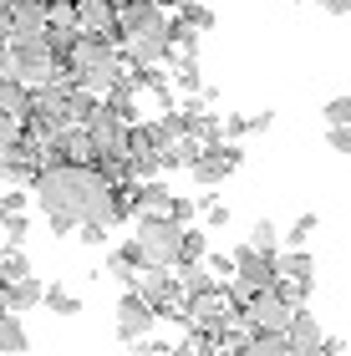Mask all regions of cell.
Masks as SVG:
<instances>
[{
	"label": "cell",
	"instance_id": "5b68a950",
	"mask_svg": "<svg viewBox=\"0 0 351 356\" xmlns=\"http://www.w3.org/2000/svg\"><path fill=\"white\" fill-rule=\"evenodd\" d=\"M138 245L148 254V265H179V245H183V224L168 214H138Z\"/></svg>",
	"mask_w": 351,
	"mask_h": 356
},
{
	"label": "cell",
	"instance_id": "ac0fdd59",
	"mask_svg": "<svg viewBox=\"0 0 351 356\" xmlns=\"http://www.w3.org/2000/svg\"><path fill=\"white\" fill-rule=\"evenodd\" d=\"M46 41H51L56 61H67V56H72V46L82 41V31H76V21H46Z\"/></svg>",
	"mask_w": 351,
	"mask_h": 356
},
{
	"label": "cell",
	"instance_id": "ba28073f",
	"mask_svg": "<svg viewBox=\"0 0 351 356\" xmlns=\"http://www.w3.org/2000/svg\"><path fill=\"white\" fill-rule=\"evenodd\" d=\"M133 290L153 305L158 316H163L168 305L179 300V275H173V265H142V270H138V280H133Z\"/></svg>",
	"mask_w": 351,
	"mask_h": 356
},
{
	"label": "cell",
	"instance_id": "ffe728a7",
	"mask_svg": "<svg viewBox=\"0 0 351 356\" xmlns=\"http://www.w3.org/2000/svg\"><path fill=\"white\" fill-rule=\"evenodd\" d=\"M204 254H209V234L204 229H183V245H179V265H199ZM173 265V270H179Z\"/></svg>",
	"mask_w": 351,
	"mask_h": 356
},
{
	"label": "cell",
	"instance_id": "7c38bea8",
	"mask_svg": "<svg viewBox=\"0 0 351 356\" xmlns=\"http://www.w3.org/2000/svg\"><path fill=\"white\" fill-rule=\"evenodd\" d=\"M41 296H46V285L36 280V275H21V280L6 285V311L10 316H26V311H36V305H41Z\"/></svg>",
	"mask_w": 351,
	"mask_h": 356
},
{
	"label": "cell",
	"instance_id": "277c9868",
	"mask_svg": "<svg viewBox=\"0 0 351 356\" xmlns=\"http://www.w3.org/2000/svg\"><path fill=\"white\" fill-rule=\"evenodd\" d=\"M61 67H67V61H56L51 41H46V31H41V36H21V41H10V76H15V82H26V87H46Z\"/></svg>",
	"mask_w": 351,
	"mask_h": 356
},
{
	"label": "cell",
	"instance_id": "603a6c76",
	"mask_svg": "<svg viewBox=\"0 0 351 356\" xmlns=\"http://www.w3.org/2000/svg\"><path fill=\"white\" fill-rule=\"evenodd\" d=\"M179 10H183L179 21H183V26H194V31H209V26H214V10L204 6V0H183Z\"/></svg>",
	"mask_w": 351,
	"mask_h": 356
},
{
	"label": "cell",
	"instance_id": "f1b7e54d",
	"mask_svg": "<svg viewBox=\"0 0 351 356\" xmlns=\"http://www.w3.org/2000/svg\"><path fill=\"white\" fill-rule=\"evenodd\" d=\"M331 122H351V97H346V92L326 102V127H331Z\"/></svg>",
	"mask_w": 351,
	"mask_h": 356
},
{
	"label": "cell",
	"instance_id": "f35d334b",
	"mask_svg": "<svg viewBox=\"0 0 351 356\" xmlns=\"http://www.w3.org/2000/svg\"><path fill=\"white\" fill-rule=\"evenodd\" d=\"M0 36H6V10H0Z\"/></svg>",
	"mask_w": 351,
	"mask_h": 356
},
{
	"label": "cell",
	"instance_id": "74e56055",
	"mask_svg": "<svg viewBox=\"0 0 351 356\" xmlns=\"http://www.w3.org/2000/svg\"><path fill=\"white\" fill-rule=\"evenodd\" d=\"M6 285H10V280H6V275H0V311H6Z\"/></svg>",
	"mask_w": 351,
	"mask_h": 356
},
{
	"label": "cell",
	"instance_id": "f546056e",
	"mask_svg": "<svg viewBox=\"0 0 351 356\" xmlns=\"http://www.w3.org/2000/svg\"><path fill=\"white\" fill-rule=\"evenodd\" d=\"M326 143H331V148H336V153H351V122H331Z\"/></svg>",
	"mask_w": 351,
	"mask_h": 356
},
{
	"label": "cell",
	"instance_id": "484cf974",
	"mask_svg": "<svg viewBox=\"0 0 351 356\" xmlns=\"http://www.w3.org/2000/svg\"><path fill=\"white\" fill-rule=\"evenodd\" d=\"M0 229H6L15 245H21V239L31 234V219H26V209H6V214H0Z\"/></svg>",
	"mask_w": 351,
	"mask_h": 356
},
{
	"label": "cell",
	"instance_id": "6da1fadb",
	"mask_svg": "<svg viewBox=\"0 0 351 356\" xmlns=\"http://www.w3.org/2000/svg\"><path fill=\"white\" fill-rule=\"evenodd\" d=\"M31 188H36L41 214L51 219V234H72L82 219H107L113 224L117 184L97 163H46Z\"/></svg>",
	"mask_w": 351,
	"mask_h": 356
},
{
	"label": "cell",
	"instance_id": "44dd1931",
	"mask_svg": "<svg viewBox=\"0 0 351 356\" xmlns=\"http://www.w3.org/2000/svg\"><path fill=\"white\" fill-rule=\"evenodd\" d=\"M41 305H46V311H56V316H76V311H82V300H76L67 285H46Z\"/></svg>",
	"mask_w": 351,
	"mask_h": 356
},
{
	"label": "cell",
	"instance_id": "2e32d148",
	"mask_svg": "<svg viewBox=\"0 0 351 356\" xmlns=\"http://www.w3.org/2000/svg\"><path fill=\"white\" fill-rule=\"evenodd\" d=\"M0 107L15 112L21 122H26V112H31V87H26V82H15L10 72H0Z\"/></svg>",
	"mask_w": 351,
	"mask_h": 356
},
{
	"label": "cell",
	"instance_id": "836d02e7",
	"mask_svg": "<svg viewBox=\"0 0 351 356\" xmlns=\"http://www.w3.org/2000/svg\"><path fill=\"white\" fill-rule=\"evenodd\" d=\"M188 214H194V204H188V199H179V193H173V209H168V219H179V224H188Z\"/></svg>",
	"mask_w": 351,
	"mask_h": 356
},
{
	"label": "cell",
	"instance_id": "1f68e13d",
	"mask_svg": "<svg viewBox=\"0 0 351 356\" xmlns=\"http://www.w3.org/2000/svg\"><path fill=\"white\" fill-rule=\"evenodd\" d=\"M204 214H209V229H225V224H229V209L219 204V199H214L209 209H204Z\"/></svg>",
	"mask_w": 351,
	"mask_h": 356
},
{
	"label": "cell",
	"instance_id": "4dcf8cb0",
	"mask_svg": "<svg viewBox=\"0 0 351 356\" xmlns=\"http://www.w3.org/2000/svg\"><path fill=\"white\" fill-rule=\"evenodd\" d=\"M311 234H316V214H300V219L291 224V245H306Z\"/></svg>",
	"mask_w": 351,
	"mask_h": 356
},
{
	"label": "cell",
	"instance_id": "ab89813d",
	"mask_svg": "<svg viewBox=\"0 0 351 356\" xmlns=\"http://www.w3.org/2000/svg\"><path fill=\"white\" fill-rule=\"evenodd\" d=\"M346 346H351V341H346Z\"/></svg>",
	"mask_w": 351,
	"mask_h": 356
},
{
	"label": "cell",
	"instance_id": "4fadbf2b",
	"mask_svg": "<svg viewBox=\"0 0 351 356\" xmlns=\"http://www.w3.org/2000/svg\"><path fill=\"white\" fill-rule=\"evenodd\" d=\"M142 265H148V254H142L138 239H127V245H122L117 254H107V275H113V280H122V285H133Z\"/></svg>",
	"mask_w": 351,
	"mask_h": 356
},
{
	"label": "cell",
	"instance_id": "30bf717a",
	"mask_svg": "<svg viewBox=\"0 0 351 356\" xmlns=\"http://www.w3.org/2000/svg\"><path fill=\"white\" fill-rule=\"evenodd\" d=\"M214 290H219V280L204 270V260H199V265H179V300H183V305L214 296Z\"/></svg>",
	"mask_w": 351,
	"mask_h": 356
},
{
	"label": "cell",
	"instance_id": "8fae6325",
	"mask_svg": "<svg viewBox=\"0 0 351 356\" xmlns=\"http://www.w3.org/2000/svg\"><path fill=\"white\" fill-rule=\"evenodd\" d=\"M133 199H138V214H168V209H173V188L153 173V178H138Z\"/></svg>",
	"mask_w": 351,
	"mask_h": 356
},
{
	"label": "cell",
	"instance_id": "9a60e30c",
	"mask_svg": "<svg viewBox=\"0 0 351 356\" xmlns=\"http://www.w3.org/2000/svg\"><path fill=\"white\" fill-rule=\"evenodd\" d=\"M26 351H31V336L21 326V316L0 311V356H26Z\"/></svg>",
	"mask_w": 351,
	"mask_h": 356
},
{
	"label": "cell",
	"instance_id": "7402d4cb",
	"mask_svg": "<svg viewBox=\"0 0 351 356\" xmlns=\"http://www.w3.org/2000/svg\"><path fill=\"white\" fill-rule=\"evenodd\" d=\"M0 275H6V280H21V275H31V265H26V250L15 245V239H10L6 250H0Z\"/></svg>",
	"mask_w": 351,
	"mask_h": 356
},
{
	"label": "cell",
	"instance_id": "7a4b0ae2",
	"mask_svg": "<svg viewBox=\"0 0 351 356\" xmlns=\"http://www.w3.org/2000/svg\"><path fill=\"white\" fill-rule=\"evenodd\" d=\"M168 6L158 0H127L117 6V41L133 61H163L168 56Z\"/></svg>",
	"mask_w": 351,
	"mask_h": 356
},
{
	"label": "cell",
	"instance_id": "3957f363",
	"mask_svg": "<svg viewBox=\"0 0 351 356\" xmlns=\"http://www.w3.org/2000/svg\"><path fill=\"white\" fill-rule=\"evenodd\" d=\"M280 280V260H275V250H254V245H239L234 250V275H229V285H225V296L245 311V300L254 296V290H270Z\"/></svg>",
	"mask_w": 351,
	"mask_h": 356
},
{
	"label": "cell",
	"instance_id": "8d00e7d4",
	"mask_svg": "<svg viewBox=\"0 0 351 356\" xmlns=\"http://www.w3.org/2000/svg\"><path fill=\"white\" fill-rule=\"evenodd\" d=\"M0 72H10V36H0Z\"/></svg>",
	"mask_w": 351,
	"mask_h": 356
},
{
	"label": "cell",
	"instance_id": "8992f818",
	"mask_svg": "<svg viewBox=\"0 0 351 356\" xmlns=\"http://www.w3.org/2000/svg\"><path fill=\"white\" fill-rule=\"evenodd\" d=\"M291 316H295V305L285 300L275 285H270V290H254V296L245 300V311H239V321H245V331H250V336L285 331V326H291Z\"/></svg>",
	"mask_w": 351,
	"mask_h": 356
},
{
	"label": "cell",
	"instance_id": "4316f807",
	"mask_svg": "<svg viewBox=\"0 0 351 356\" xmlns=\"http://www.w3.org/2000/svg\"><path fill=\"white\" fill-rule=\"evenodd\" d=\"M107 229H113L107 219H82V224H76V234H82L92 250H97V245H107Z\"/></svg>",
	"mask_w": 351,
	"mask_h": 356
},
{
	"label": "cell",
	"instance_id": "52a82bcc",
	"mask_svg": "<svg viewBox=\"0 0 351 356\" xmlns=\"http://www.w3.org/2000/svg\"><path fill=\"white\" fill-rule=\"evenodd\" d=\"M87 127V138L92 143H97V158H113V153H127V118H122V112H113V107H97V112H92V118L82 122Z\"/></svg>",
	"mask_w": 351,
	"mask_h": 356
},
{
	"label": "cell",
	"instance_id": "e575fe53",
	"mask_svg": "<svg viewBox=\"0 0 351 356\" xmlns=\"http://www.w3.org/2000/svg\"><path fill=\"white\" fill-rule=\"evenodd\" d=\"M321 10H331V15H351V0H316Z\"/></svg>",
	"mask_w": 351,
	"mask_h": 356
},
{
	"label": "cell",
	"instance_id": "d4e9b609",
	"mask_svg": "<svg viewBox=\"0 0 351 356\" xmlns=\"http://www.w3.org/2000/svg\"><path fill=\"white\" fill-rule=\"evenodd\" d=\"M21 118H15V112H6L0 107V153H15V143H21Z\"/></svg>",
	"mask_w": 351,
	"mask_h": 356
},
{
	"label": "cell",
	"instance_id": "e0dca14e",
	"mask_svg": "<svg viewBox=\"0 0 351 356\" xmlns=\"http://www.w3.org/2000/svg\"><path fill=\"white\" fill-rule=\"evenodd\" d=\"M97 107H102V97H97V92H87L82 82H72V87H67V122H87Z\"/></svg>",
	"mask_w": 351,
	"mask_h": 356
},
{
	"label": "cell",
	"instance_id": "d590c367",
	"mask_svg": "<svg viewBox=\"0 0 351 356\" xmlns=\"http://www.w3.org/2000/svg\"><path fill=\"white\" fill-rule=\"evenodd\" d=\"M6 209H26V193H0V214Z\"/></svg>",
	"mask_w": 351,
	"mask_h": 356
},
{
	"label": "cell",
	"instance_id": "9c48e42d",
	"mask_svg": "<svg viewBox=\"0 0 351 356\" xmlns=\"http://www.w3.org/2000/svg\"><path fill=\"white\" fill-rule=\"evenodd\" d=\"M153 321H158V311L138 296L133 285H127V296H117V336L133 346V341H142V336L153 331Z\"/></svg>",
	"mask_w": 351,
	"mask_h": 356
},
{
	"label": "cell",
	"instance_id": "83f0119b",
	"mask_svg": "<svg viewBox=\"0 0 351 356\" xmlns=\"http://www.w3.org/2000/svg\"><path fill=\"white\" fill-rule=\"evenodd\" d=\"M275 239H280V229L270 219H254V229H250V245L254 250H275Z\"/></svg>",
	"mask_w": 351,
	"mask_h": 356
},
{
	"label": "cell",
	"instance_id": "cb8c5ba5",
	"mask_svg": "<svg viewBox=\"0 0 351 356\" xmlns=\"http://www.w3.org/2000/svg\"><path fill=\"white\" fill-rule=\"evenodd\" d=\"M173 92H183V97L204 92V76H199V67H194V61H183V67H173Z\"/></svg>",
	"mask_w": 351,
	"mask_h": 356
},
{
	"label": "cell",
	"instance_id": "d6a6232c",
	"mask_svg": "<svg viewBox=\"0 0 351 356\" xmlns=\"http://www.w3.org/2000/svg\"><path fill=\"white\" fill-rule=\"evenodd\" d=\"M245 133H250V118H239V112L225 118V138H245Z\"/></svg>",
	"mask_w": 351,
	"mask_h": 356
},
{
	"label": "cell",
	"instance_id": "5bb4252c",
	"mask_svg": "<svg viewBox=\"0 0 351 356\" xmlns=\"http://www.w3.org/2000/svg\"><path fill=\"white\" fill-rule=\"evenodd\" d=\"M285 336H291V351H321V341H326V336H321V321L306 316L300 305H295V316H291V326H285Z\"/></svg>",
	"mask_w": 351,
	"mask_h": 356
},
{
	"label": "cell",
	"instance_id": "d6986e66",
	"mask_svg": "<svg viewBox=\"0 0 351 356\" xmlns=\"http://www.w3.org/2000/svg\"><path fill=\"white\" fill-rule=\"evenodd\" d=\"M280 275H285V280H300V285H316V260L295 245L291 254H280Z\"/></svg>",
	"mask_w": 351,
	"mask_h": 356
}]
</instances>
